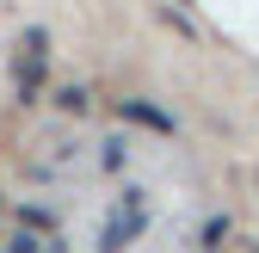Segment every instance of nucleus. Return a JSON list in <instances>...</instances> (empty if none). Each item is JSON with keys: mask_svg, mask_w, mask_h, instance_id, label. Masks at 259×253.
Returning <instances> with one entry per match:
<instances>
[{"mask_svg": "<svg viewBox=\"0 0 259 253\" xmlns=\"http://www.w3.org/2000/svg\"><path fill=\"white\" fill-rule=\"evenodd\" d=\"M99 167H105V173L130 167V142H105V154H99Z\"/></svg>", "mask_w": 259, "mask_h": 253, "instance_id": "5", "label": "nucleus"}, {"mask_svg": "<svg viewBox=\"0 0 259 253\" xmlns=\"http://www.w3.org/2000/svg\"><path fill=\"white\" fill-rule=\"evenodd\" d=\"M56 105H62V111H87V105H93V93H87V87H62V93H56Z\"/></svg>", "mask_w": 259, "mask_h": 253, "instance_id": "3", "label": "nucleus"}, {"mask_svg": "<svg viewBox=\"0 0 259 253\" xmlns=\"http://www.w3.org/2000/svg\"><path fill=\"white\" fill-rule=\"evenodd\" d=\"M123 111H130V117H142V123H154V130H173V117H167V111H154V105H136V99H130Z\"/></svg>", "mask_w": 259, "mask_h": 253, "instance_id": "4", "label": "nucleus"}, {"mask_svg": "<svg viewBox=\"0 0 259 253\" xmlns=\"http://www.w3.org/2000/svg\"><path fill=\"white\" fill-rule=\"evenodd\" d=\"M19 99H37V87H44V68H50V37L44 31H25V44H19Z\"/></svg>", "mask_w": 259, "mask_h": 253, "instance_id": "1", "label": "nucleus"}, {"mask_svg": "<svg viewBox=\"0 0 259 253\" xmlns=\"http://www.w3.org/2000/svg\"><path fill=\"white\" fill-rule=\"evenodd\" d=\"M179 7H198V0H179Z\"/></svg>", "mask_w": 259, "mask_h": 253, "instance_id": "6", "label": "nucleus"}, {"mask_svg": "<svg viewBox=\"0 0 259 253\" xmlns=\"http://www.w3.org/2000/svg\"><path fill=\"white\" fill-rule=\"evenodd\" d=\"M148 229V210H142V198L130 192V204H117L111 216H105V247H123V241H136Z\"/></svg>", "mask_w": 259, "mask_h": 253, "instance_id": "2", "label": "nucleus"}]
</instances>
